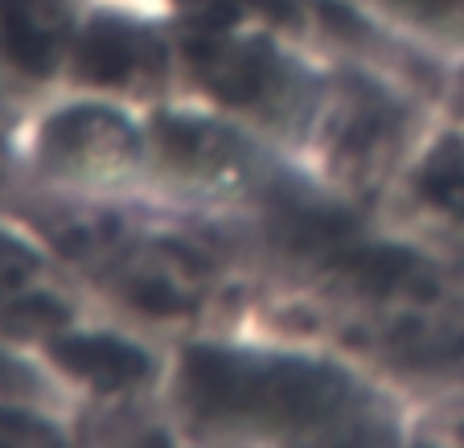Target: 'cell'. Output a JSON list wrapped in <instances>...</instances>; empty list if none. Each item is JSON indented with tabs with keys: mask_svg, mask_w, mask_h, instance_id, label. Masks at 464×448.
<instances>
[{
	"mask_svg": "<svg viewBox=\"0 0 464 448\" xmlns=\"http://www.w3.org/2000/svg\"><path fill=\"white\" fill-rule=\"evenodd\" d=\"M251 317L334 346L411 407L464 387V264L370 214L267 276Z\"/></svg>",
	"mask_w": 464,
	"mask_h": 448,
	"instance_id": "cell-1",
	"label": "cell"
},
{
	"mask_svg": "<svg viewBox=\"0 0 464 448\" xmlns=\"http://www.w3.org/2000/svg\"><path fill=\"white\" fill-rule=\"evenodd\" d=\"M165 407L177 444H411V404L316 337L235 321L173 346Z\"/></svg>",
	"mask_w": 464,
	"mask_h": 448,
	"instance_id": "cell-2",
	"label": "cell"
},
{
	"mask_svg": "<svg viewBox=\"0 0 464 448\" xmlns=\"http://www.w3.org/2000/svg\"><path fill=\"white\" fill-rule=\"evenodd\" d=\"M9 214L66 259L99 313L165 346L246 321L263 297L259 259L235 227L152 198Z\"/></svg>",
	"mask_w": 464,
	"mask_h": 448,
	"instance_id": "cell-3",
	"label": "cell"
},
{
	"mask_svg": "<svg viewBox=\"0 0 464 448\" xmlns=\"http://www.w3.org/2000/svg\"><path fill=\"white\" fill-rule=\"evenodd\" d=\"M62 91H91L136 107L181 95L177 5L82 0Z\"/></svg>",
	"mask_w": 464,
	"mask_h": 448,
	"instance_id": "cell-4",
	"label": "cell"
},
{
	"mask_svg": "<svg viewBox=\"0 0 464 448\" xmlns=\"http://www.w3.org/2000/svg\"><path fill=\"white\" fill-rule=\"evenodd\" d=\"M95 313L79 276L25 219L0 210V337L42 354Z\"/></svg>",
	"mask_w": 464,
	"mask_h": 448,
	"instance_id": "cell-5",
	"label": "cell"
},
{
	"mask_svg": "<svg viewBox=\"0 0 464 448\" xmlns=\"http://www.w3.org/2000/svg\"><path fill=\"white\" fill-rule=\"evenodd\" d=\"M374 219L464 264V115L444 107Z\"/></svg>",
	"mask_w": 464,
	"mask_h": 448,
	"instance_id": "cell-6",
	"label": "cell"
},
{
	"mask_svg": "<svg viewBox=\"0 0 464 448\" xmlns=\"http://www.w3.org/2000/svg\"><path fill=\"white\" fill-rule=\"evenodd\" d=\"M82 0H0V91L13 107L62 91Z\"/></svg>",
	"mask_w": 464,
	"mask_h": 448,
	"instance_id": "cell-7",
	"label": "cell"
},
{
	"mask_svg": "<svg viewBox=\"0 0 464 448\" xmlns=\"http://www.w3.org/2000/svg\"><path fill=\"white\" fill-rule=\"evenodd\" d=\"M366 21L444 71L464 66V0H350Z\"/></svg>",
	"mask_w": 464,
	"mask_h": 448,
	"instance_id": "cell-8",
	"label": "cell"
},
{
	"mask_svg": "<svg viewBox=\"0 0 464 448\" xmlns=\"http://www.w3.org/2000/svg\"><path fill=\"white\" fill-rule=\"evenodd\" d=\"M17 444H79L71 412L42 399H0V448Z\"/></svg>",
	"mask_w": 464,
	"mask_h": 448,
	"instance_id": "cell-9",
	"label": "cell"
},
{
	"mask_svg": "<svg viewBox=\"0 0 464 448\" xmlns=\"http://www.w3.org/2000/svg\"><path fill=\"white\" fill-rule=\"evenodd\" d=\"M0 399H42V404L66 407L45 362L9 337H0Z\"/></svg>",
	"mask_w": 464,
	"mask_h": 448,
	"instance_id": "cell-10",
	"label": "cell"
},
{
	"mask_svg": "<svg viewBox=\"0 0 464 448\" xmlns=\"http://www.w3.org/2000/svg\"><path fill=\"white\" fill-rule=\"evenodd\" d=\"M411 444H464V387L411 407Z\"/></svg>",
	"mask_w": 464,
	"mask_h": 448,
	"instance_id": "cell-11",
	"label": "cell"
},
{
	"mask_svg": "<svg viewBox=\"0 0 464 448\" xmlns=\"http://www.w3.org/2000/svg\"><path fill=\"white\" fill-rule=\"evenodd\" d=\"M17 112H21V107H13L9 99H5V91H0V128H5V123H9Z\"/></svg>",
	"mask_w": 464,
	"mask_h": 448,
	"instance_id": "cell-12",
	"label": "cell"
},
{
	"mask_svg": "<svg viewBox=\"0 0 464 448\" xmlns=\"http://www.w3.org/2000/svg\"><path fill=\"white\" fill-rule=\"evenodd\" d=\"M157 5H177V0H157Z\"/></svg>",
	"mask_w": 464,
	"mask_h": 448,
	"instance_id": "cell-13",
	"label": "cell"
}]
</instances>
